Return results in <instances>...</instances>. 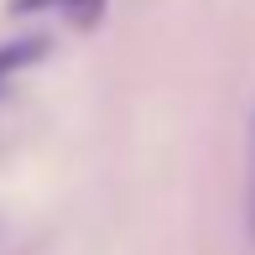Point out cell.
<instances>
[{"label": "cell", "mask_w": 255, "mask_h": 255, "mask_svg": "<svg viewBox=\"0 0 255 255\" xmlns=\"http://www.w3.org/2000/svg\"><path fill=\"white\" fill-rule=\"evenodd\" d=\"M245 208H250V240H255V130H250V193H245Z\"/></svg>", "instance_id": "cell-3"}, {"label": "cell", "mask_w": 255, "mask_h": 255, "mask_svg": "<svg viewBox=\"0 0 255 255\" xmlns=\"http://www.w3.org/2000/svg\"><path fill=\"white\" fill-rule=\"evenodd\" d=\"M47 57V37H16V42H0V84H5L10 73H21V68L42 63Z\"/></svg>", "instance_id": "cell-2"}, {"label": "cell", "mask_w": 255, "mask_h": 255, "mask_svg": "<svg viewBox=\"0 0 255 255\" xmlns=\"http://www.w3.org/2000/svg\"><path fill=\"white\" fill-rule=\"evenodd\" d=\"M47 5H57L78 31H89V26H99V21H104V0H10L16 16H31V10H47Z\"/></svg>", "instance_id": "cell-1"}]
</instances>
